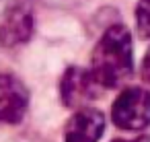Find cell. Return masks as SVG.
<instances>
[{
    "instance_id": "obj_1",
    "label": "cell",
    "mask_w": 150,
    "mask_h": 142,
    "mask_svg": "<svg viewBox=\"0 0 150 142\" xmlns=\"http://www.w3.org/2000/svg\"><path fill=\"white\" fill-rule=\"evenodd\" d=\"M91 74L103 91L115 89L125 82L134 72L132 35L123 25H111L93 50Z\"/></svg>"
},
{
    "instance_id": "obj_2",
    "label": "cell",
    "mask_w": 150,
    "mask_h": 142,
    "mask_svg": "<svg viewBox=\"0 0 150 142\" xmlns=\"http://www.w3.org/2000/svg\"><path fill=\"white\" fill-rule=\"evenodd\" d=\"M111 119L117 128L138 132L150 126V91L142 87H127L123 89L113 107Z\"/></svg>"
},
{
    "instance_id": "obj_3",
    "label": "cell",
    "mask_w": 150,
    "mask_h": 142,
    "mask_svg": "<svg viewBox=\"0 0 150 142\" xmlns=\"http://www.w3.org/2000/svg\"><path fill=\"white\" fill-rule=\"evenodd\" d=\"M60 95H62V103L66 107H70V109H82V107H88V103L93 99L101 97L103 89L93 78V74H91L88 68L72 66L62 76Z\"/></svg>"
},
{
    "instance_id": "obj_4",
    "label": "cell",
    "mask_w": 150,
    "mask_h": 142,
    "mask_svg": "<svg viewBox=\"0 0 150 142\" xmlns=\"http://www.w3.org/2000/svg\"><path fill=\"white\" fill-rule=\"evenodd\" d=\"M29 107L27 87L13 74H0V121L19 124Z\"/></svg>"
},
{
    "instance_id": "obj_5",
    "label": "cell",
    "mask_w": 150,
    "mask_h": 142,
    "mask_svg": "<svg viewBox=\"0 0 150 142\" xmlns=\"http://www.w3.org/2000/svg\"><path fill=\"white\" fill-rule=\"evenodd\" d=\"M105 130V115L99 109L82 107L72 113L66 124L64 140L66 142H99Z\"/></svg>"
},
{
    "instance_id": "obj_6",
    "label": "cell",
    "mask_w": 150,
    "mask_h": 142,
    "mask_svg": "<svg viewBox=\"0 0 150 142\" xmlns=\"http://www.w3.org/2000/svg\"><path fill=\"white\" fill-rule=\"evenodd\" d=\"M33 33V15L27 6H13L0 29V41L8 48L25 43Z\"/></svg>"
},
{
    "instance_id": "obj_7",
    "label": "cell",
    "mask_w": 150,
    "mask_h": 142,
    "mask_svg": "<svg viewBox=\"0 0 150 142\" xmlns=\"http://www.w3.org/2000/svg\"><path fill=\"white\" fill-rule=\"evenodd\" d=\"M136 25L138 31L150 39V0H140L136 6Z\"/></svg>"
},
{
    "instance_id": "obj_8",
    "label": "cell",
    "mask_w": 150,
    "mask_h": 142,
    "mask_svg": "<svg viewBox=\"0 0 150 142\" xmlns=\"http://www.w3.org/2000/svg\"><path fill=\"white\" fill-rule=\"evenodd\" d=\"M140 72H142V78H144L146 82H150V48H148V52H146V56H144V60H142Z\"/></svg>"
},
{
    "instance_id": "obj_9",
    "label": "cell",
    "mask_w": 150,
    "mask_h": 142,
    "mask_svg": "<svg viewBox=\"0 0 150 142\" xmlns=\"http://www.w3.org/2000/svg\"><path fill=\"white\" fill-rule=\"evenodd\" d=\"M113 142H150V136H138V138H115Z\"/></svg>"
}]
</instances>
